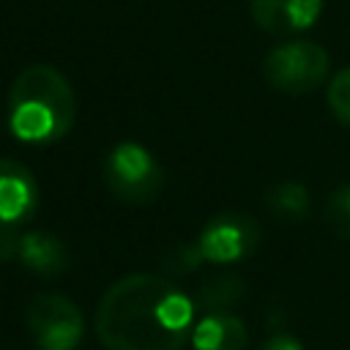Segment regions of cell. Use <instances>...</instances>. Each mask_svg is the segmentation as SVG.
<instances>
[{
  "label": "cell",
  "instance_id": "12",
  "mask_svg": "<svg viewBox=\"0 0 350 350\" xmlns=\"http://www.w3.org/2000/svg\"><path fill=\"white\" fill-rule=\"evenodd\" d=\"M243 293H246V282L238 273H213L200 284L194 306H200L202 312L230 309L243 298Z\"/></svg>",
  "mask_w": 350,
  "mask_h": 350
},
{
  "label": "cell",
  "instance_id": "10",
  "mask_svg": "<svg viewBox=\"0 0 350 350\" xmlns=\"http://www.w3.org/2000/svg\"><path fill=\"white\" fill-rule=\"evenodd\" d=\"M189 339H191L194 350H246L249 328L230 309L202 312V317L194 323Z\"/></svg>",
  "mask_w": 350,
  "mask_h": 350
},
{
  "label": "cell",
  "instance_id": "6",
  "mask_svg": "<svg viewBox=\"0 0 350 350\" xmlns=\"http://www.w3.org/2000/svg\"><path fill=\"white\" fill-rule=\"evenodd\" d=\"M0 262H19L36 276H60L71 265L68 246L44 230H0Z\"/></svg>",
  "mask_w": 350,
  "mask_h": 350
},
{
  "label": "cell",
  "instance_id": "1",
  "mask_svg": "<svg viewBox=\"0 0 350 350\" xmlns=\"http://www.w3.org/2000/svg\"><path fill=\"white\" fill-rule=\"evenodd\" d=\"M194 309L167 276L131 273L101 295L96 334L107 350H180L191 336Z\"/></svg>",
  "mask_w": 350,
  "mask_h": 350
},
{
  "label": "cell",
  "instance_id": "5",
  "mask_svg": "<svg viewBox=\"0 0 350 350\" xmlns=\"http://www.w3.org/2000/svg\"><path fill=\"white\" fill-rule=\"evenodd\" d=\"M25 325L38 350H77L85 334L82 309L63 293H41L27 304Z\"/></svg>",
  "mask_w": 350,
  "mask_h": 350
},
{
  "label": "cell",
  "instance_id": "2",
  "mask_svg": "<svg viewBox=\"0 0 350 350\" xmlns=\"http://www.w3.org/2000/svg\"><path fill=\"white\" fill-rule=\"evenodd\" d=\"M77 118V96L68 79L44 63L16 74L8 90V129L27 145H52L63 139Z\"/></svg>",
  "mask_w": 350,
  "mask_h": 350
},
{
  "label": "cell",
  "instance_id": "11",
  "mask_svg": "<svg viewBox=\"0 0 350 350\" xmlns=\"http://www.w3.org/2000/svg\"><path fill=\"white\" fill-rule=\"evenodd\" d=\"M262 200H265V208L282 221H301L309 216V208H312L309 189L295 180H282L268 186Z\"/></svg>",
  "mask_w": 350,
  "mask_h": 350
},
{
  "label": "cell",
  "instance_id": "9",
  "mask_svg": "<svg viewBox=\"0 0 350 350\" xmlns=\"http://www.w3.org/2000/svg\"><path fill=\"white\" fill-rule=\"evenodd\" d=\"M323 11V0H249L254 25L271 36L309 30Z\"/></svg>",
  "mask_w": 350,
  "mask_h": 350
},
{
  "label": "cell",
  "instance_id": "7",
  "mask_svg": "<svg viewBox=\"0 0 350 350\" xmlns=\"http://www.w3.org/2000/svg\"><path fill=\"white\" fill-rule=\"evenodd\" d=\"M197 246L202 252V260L208 262H235L249 257L260 246V224L243 211H224L208 219L202 227Z\"/></svg>",
  "mask_w": 350,
  "mask_h": 350
},
{
  "label": "cell",
  "instance_id": "13",
  "mask_svg": "<svg viewBox=\"0 0 350 350\" xmlns=\"http://www.w3.org/2000/svg\"><path fill=\"white\" fill-rule=\"evenodd\" d=\"M325 224L339 235V238H347L350 241V183L334 189L325 200Z\"/></svg>",
  "mask_w": 350,
  "mask_h": 350
},
{
  "label": "cell",
  "instance_id": "15",
  "mask_svg": "<svg viewBox=\"0 0 350 350\" xmlns=\"http://www.w3.org/2000/svg\"><path fill=\"white\" fill-rule=\"evenodd\" d=\"M257 350H304V347H301V342H298L295 336H290V334H271Z\"/></svg>",
  "mask_w": 350,
  "mask_h": 350
},
{
  "label": "cell",
  "instance_id": "8",
  "mask_svg": "<svg viewBox=\"0 0 350 350\" xmlns=\"http://www.w3.org/2000/svg\"><path fill=\"white\" fill-rule=\"evenodd\" d=\"M38 205V183L33 172L14 161L0 156V230H16L25 227Z\"/></svg>",
  "mask_w": 350,
  "mask_h": 350
},
{
  "label": "cell",
  "instance_id": "3",
  "mask_svg": "<svg viewBox=\"0 0 350 350\" xmlns=\"http://www.w3.org/2000/svg\"><path fill=\"white\" fill-rule=\"evenodd\" d=\"M104 183L126 205H148L164 189V170L139 142H118L101 167Z\"/></svg>",
  "mask_w": 350,
  "mask_h": 350
},
{
  "label": "cell",
  "instance_id": "4",
  "mask_svg": "<svg viewBox=\"0 0 350 350\" xmlns=\"http://www.w3.org/2000/svg\"><path fill=\"white\" fill-rule=\"evenodd\" d=\"M331 71L328 52L314 41H284L262 60L265 82L284 96H304L317 90Z\"/></svg>",
  "mask_w": 350,
  "mask_h": 350
},
{
  "label": "cell",
  "instance_id": "14",
  "mask_svg": "<svg viewBox=\"0 0 350 350\" xmlns=\"http://www.w3.org/2000/svg\"><path fill=\"white\" fill-rule=\"evenodd\" d=\"M325 101H328V109L334 112V118L350 129V68H342L339 74L331 77Z\"/></svg>",
  "mask_w": 350,
  "mask_h": 350
}]
</instances>
